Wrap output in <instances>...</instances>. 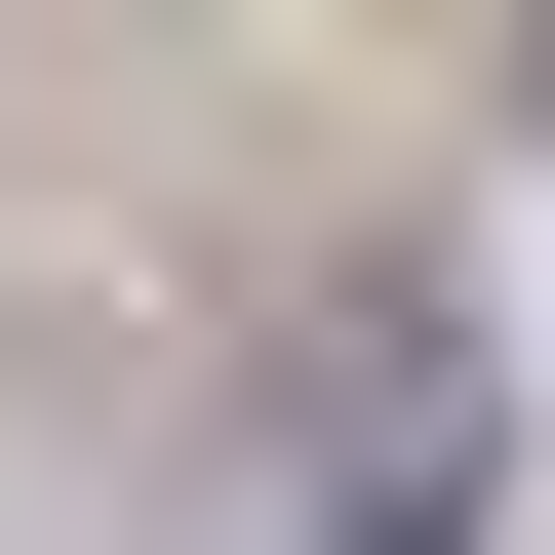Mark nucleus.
<instances>
[{"label": "nucleus", "instance_id": "obj_1", "mask_svg": "<svg viewBox=\"0 0 555 555\" xmlns=\"http://www.w3.org/2000/svg\"><path fill=\"white\" fill-rule=\"evenodd\" d=\"M318 516H358V555H476V358H437V318L318 358Z\"/></svg>", "mask_w": 555, "mask_h": 555}]
</instances>
